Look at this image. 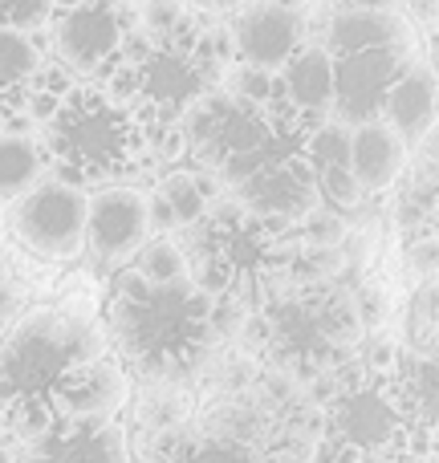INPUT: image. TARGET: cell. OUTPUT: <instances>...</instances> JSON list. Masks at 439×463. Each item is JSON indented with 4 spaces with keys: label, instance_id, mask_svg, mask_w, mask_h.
Returning <instances> with one entry per match:
<instances>
[{
    "label": "cell",
    "instance_id": "obj_1",
    "mask_svg": "<svg viewBox=\"0 0 439 463\" xmlns=\"http://www.w3.org/2000/svg\"><path fill=\"white\" fill-rule=\"evenodd\" d=\"M184 122L196 167L232 200L293 224L318 208V130L326 122L297 110L289 98L248 102L216 90Z\"/></svg>",
    "mask_w": 439,
    "mask_h": 463
},
{
    "label": "cell",
    "instance_id": "obj_2",
    "mask_svg": "<svg viewBox=\"0 0 439 463\" xmlns=\"http://www.w3.org/2000/svg\"><path fill=\"white\" fill-rule=\"evenodd\" d=\"M106 329L127 374L151 386H176L212 358L220 337V301H212L192 277L151 285L127 272L110 297Z\"/></svg>",
    "mask_w": 439,
    "mask_h": 463
},
{
    "label": "cell",
    "instance_id": "obj_3",
    "mask_svg": "<svg viewBox=\"0 0 439 463\" xmlns=\"http://www.w3.org/2000/svg\"><path fill=\"white\" fill-rule=\"evenodd\" d=\"M98 354L106 342L86 317L57 305L29 309L0 334V423L37 439L70 419V394Z\"/></svg>",
    "mask_w": 439,
    "mask_h": 463
},
{
    "label": "cell",
    "instance_id": "obj_4",
    "mask_svg": "<svg viewBox=\"0 0 439 463\" xmlns=\"http://www.w3.org/2000/svg\"><path fill=\"white\" fill-rule=\"evenodd\" d=\"M184 236L187 277L212 301L236 305L248 313L289 285L293 260L301 252L293 220L256 212L232 195L212 200L208 212Z\"/></svg>",
    "mask_w": 439,
    "mask_h": 463
},
{
    "label": "cell",
    "instance_id": "obj_5",
    "mask_svg": "<svg viewBox=\"0 0 439 463\" xmlns=\"http://www.w3.org/2000/svg\"><path fill=\"white\" fill-rule=\"evenodd\" d=\"M362 337L350 288L334 280H289L248 313V345L256 362L310 383L350 366Z\"/></svg>",
    "mask_w": 439,
    "mask_h": 463
},
{
    "label": "cell",
    "instance_id": "obj_6",
    "mask_svg": "<svg viewBox=\"0 0 439 463\" xmlns=\"http://www.w3.org/2000/svg\"><path fill=\"white\" fill-rule=\"evenodd\" d=\"M216 37L220 33L192 13L163 33H135L106 90H114L143 122H184L224 81Z\"/></svg>",
    "mask_w": 439,
    "mask_h": 463
},
{
    "label": "cell",
    "instance_id": "obj_7",
    "mask_svg": "<svg viewBox=\"0 0 439 463\" xmlns=\"http://www.w3.org/2000/svg\"><path fill=\"white\" fill-rule=\"evenodd\" d=\"M45 151L78 187H110L147 159V122L114 90L81 81L57 94L45 114Z\"/></svg>",
    "mask_w": 439,
    "mask_h": 463
},
{
    "label": "cell",
    "instance_id": "obj_8",
    "mask_svg": "<svg viewBox=\"0 0 439 463\" xmlns=\"http://www.w3.org/2000/svg\"><path fill=\"white\" fill-rule=\"evenodd\" d=\"M321 49L334 65L329 122L346 130L375 118L387 86L419 57L411 21H403L399 13H362V8H338Z\"/></svg>",
    "mask_w": 439,
    "mask_h": 463
},
{
    "label": "cell",
    "instance_id": "obj_9",
    "mask_svg": "<svg viewBox=\"0 0 439 463\" xmlns=\"http://www.w3.org/2000/svg\"><path fill=\"white\" fill-rule=\"evenodd\" d=\"M135 33V13L127 0H65L49 21L57 61L98 86L110 81Z\"/></svg>",
    "mask_w": 439,
    "mask_h": 463
},
{
    "label": "cell",
    "instance_id": "obj_10",
    "mask_svg": "<svg viewBox=\"0 0 439 463\" xmlns=\"http://www.w3.org/2000/svg\"><path fill=\"white\" fill-rule=\"evenodd\" d=\"M86 187L70 179H37L21 200H13L8 232L33 256L73 260L78 252H86Z\"/></svg>",
    "mask_w": 439,
    "mask_h": 463
},
{
    "label": "cell",
    "instance_id": "obj_11",
    "mask_svg": "<svg viewBox=\"0 0 439 463\" xmlns=\"http://www.w3.org/2000/svg\"><path fill=\"white\" fill-rule=\"evenodd\" d=\"M310 45L305 8H289L277 0H248L232 13V53L236 65L264 73H281Z\"/></svg>",
    "mask_w": 439,
    "mask_h": 463
},
{
    "label": "cell",
    "instance_id": "obj_12",
    "mask_svg": "<svg viewBox=\"0 0 439 463\" xmlns=\"http://www.w3.org/2000/svg\"><path fill=\"white\" fill-rule=\"evenodd\" d=\"M151 240V195L138 187H98L86 203V252L106 269H122Z\"/></svg>",
    "mask_w": 439,
    "mask_h": 463
},
{
    "label": "cell",
    "instance_id": "obj_13",
    "mask_svg": "<svg viewBox=\"0 0 439 463\" xmlns=\"http://www.w3.org/2000/svg\"><path fill=\"white\" fill-rule=\"evenodd\" d=\"M16 463H130L119 419H62L37 439H24Z\"/></svg>",
    "mask_w": 439,
    "mask_h": 463
},
{
    "label": "cell",
    "instance_id": "obj_14",
    "mask_svg": "<svg viewBox=\"0 0 439 463\" xmlns=\"http://www.w3.org/2000/svg\"><path fill=\"white\" fill-rule=\"evenodd\" d=\"M383 127H391L395 135L403 138V146H415L435 138V65L432 57L427 61H411L399 78L387 86L383 102H378V114H375Z\"/></svg>",
    "mask_w": 439,
    "mask_h": 463
},
{
    "label": "cell",
    "instance_id": "obj_15",
    "mask_svg": "<svg viewBox=\"0 0 439 463\" xmlns=\"http://www.w3.org/2000/svg\"><path fill=\"white\" fill-rule=\"evenodd\" d=\"M346 167L362 195H383L387 187L399 184L403 167H407V146L378 118L358 122L346 130Z\"/></svg>",
    "mask_w": 439,
    "mask_h": 463
},
{
    "label": "cell",
    "instance_id": "obj_16",
    "mask_svg": "<svg viewBox=\"0 0 439 463\" xmlns=\"http://www.w3.org/2000/svg\"><path fill=\"white\" fill-rule=\"evenodd\" d=\"M395 394H399L403 419H407L411 435L419 439V448L435 456V423H439V370H435V354H415V350H399L395 358Z\"/></svg>",
    "mask_w": 439,
    "mask_h": 463
},
{
    "label": "cell",
    "instance_id": "obj_17",
    "mask_svg": "<svg viewBox=\"0 0 439 463\" xmlns=\"http://www.w3.org/2000/svg\"><path fill=\"white\" fill-rule=\"evenodd\" d=\"M41 78V49L29 33L0 29V122H16L29 110Z\"/></svg>",
    "mask_w": 439,
    "mask_h": 463
},
{
    "label": "cell",
    "instance_id": "obj_18",
    "mask_svg": "<svg viewBox=\"0 0 439 463\" xmlns=\"http://www.w3.org/2000/svg\"><path fill=\"white\" fill-rule=\"evenodd\" d=\"M277 81H281V98H289L297 110H305L318 122H329V110H334V65H329V53L321 45H305L277 73Z\"/></svg>",
    "mask_w": 439,
    "mask_h": 463
},
{
    "label": "cell",
    "instance_id": "obj_19",
    "mask_svg": "<svg viewBox=\"0 0 439 463\" xmlns=\"http://www.w3.org/2000/svg\"><path fill=\"white\" fill-rule=\"evenodd\" d=\"M127 407V370L110 350L81 370L70 394V419H119Z\"/></svg>",
    "mask_w": 439,
    "mask_h": 463
},
{
    "label": "cell",
    "instance_id": "obj_20",
    "mask_svg": "<svg viewBox=\"0 0 439 463\" xmlns=\"http://www.w3.org/2000/svg\"><path fill=\"white\" fill-rule=\"evenodd\" d=\"M208 171H167L151 200V232H167V228H192L196 220L208 212L212 192H208Z\"/></svg>",
    "mask_w": 439,
    "mask_h": 463
},
{
    "label": "cell",
    "instance_id": "obj_21",
    "mask_svg": "<svg viewBox=\"0 0 439 463\" xmlns=\"http://www.w3.org/2000/svg\"><path fill=\"white\" fill-rule=\"evenodd\" d=\"M155 463H264L256 443H244L224 431H171L163 435V448Z\"/></svg>",
    "mask_w": 439,
    "mask_h": 463
},
{
    "label": "cell",
    "instance_id": "obj_22",
    "mask_svg": "<svg viewBox=\"0 0 439 463\" xmlns=\"http://www.w3.org/2000/svg\"><path fill=\"white\" fill-rule=\"evenodd\" d=\"M45 171V146L29 130H0V203H13Z\"/></svg>",
    "mask_w": 439,
    "mask_h": 463
},
{
    "label": "cell",
    "instance_id": "obj_23",
    "mask_svg": "<svg viewBox=\"0 0 439 463\" xmlns=\"http://www.w3.org/2000/svg\"><path fill=\"white\" fill-rule=\"evenodd\" d=\"M135 277L151 280V285H167V280H184L187 277V260H184V248L176 240H147L143 248L135 252Z\"/></svg>",
    "mask_w": 439,
    "mask_h": 463
},
{
    "label": "cell",
    "instance_id": "obj_24",
    "mask_svg": "<svg viewBox=\"0 0 439 463\" xmlns=\"http://www.w3.org/2000/svg\"><path fill=\"white\" fill-rule=\"evenodd\" d=\"M187 415H192V407H187L176 391H167V386L143 394V402H138V427L159 431V435H171V431H179V427H187Z\"/></svg>",
    "mask_w": 439,
    "mask_h": 463
},
{
    "label": "cell",
    "instance_id": "obj_25",
    "mask_svg": "<svg viewBox=\"0 0 439 463\" xmlns=\"http://www.w3.org/2000/svg\"><path fill=\"white\" fill-rule=\"evenodd\" d=\"M435 280H424L411 297V309H407V350L415 354H435Z\"/></svg>",
    "mask_w": 439,
    "mask_h": 463
},
{
    "label": "cell",
    "instance_id": "obj_26",
    "mask_svg": "<svg viewBox=\"0 0 439 463\" xmlns=\"http://www.w3.org/2000/svg\"><path fill=\"white\" fill-rule=\"evenodd\" d=\"M350 305H354V317H358L362 334H378L383 321L391 317V297H387L383 280H362V285L350 288Z\"/></svg>",
    "mask_w": 439,
    "mask_h": 463
},
{
    "label": "cell",
    "instance_id": "obj_27",
    "mask_svg": "<svg viewBox=\"0 0 439 463\" xmlns=\"http://www.w3.org/2000/svg\"><path fill=\"white\" fill-rule=\"evenodd\" d=\"M57 0H0V29L8 33H37L53 21Z\"/></svg>",
    "mask_w": 439,
    "mask_h": 463
},
{
    "label": "cell",
    "instance_id": "obj_28",
    "mask_svg": "<svg viewBox=\"0 0 439 463\" xmlns=\"http://www.w3.org/2000/svg\"><path fill=\"white\" fill-rule=\"evenodd\" d=\"M297 236H301V244H310V248H338L350 232H346L338 212H329L318 203V208H310L301 220H297Z\"/></svg>",
    "mask_w": 439,
    "mask_h": 463
},
{
    "label": "cell",
    "instance_id": "obj_29",
    "mask_svg": "<svg viewBox=\"0 0 439 463\" xmlns=\"http://www.w3.org/2000/svg\"><path fill=\"white\" fill-rule=\"evenodd\" d=\"M187 16V8L179 0H147V16H143V29L147 33H163L171 24H179Z\"/></svg>",
    "mask_w": 439,
    "mask_h": 463
},
{
    "label": "cell",
    "instance_id": "obj_30",
    "mask_svg": "<svg viewBox=\"0 0 439 463\" xmlns=\"http://www.w3.org/2000/svg\"><path fill=\"white\" fill-rule=\"evenodd\" d=\"M184 8H192V13H208V16H228V13H236L240 5H248V0H179Z\"/></svg>",
    "mask_w": 439,
    "mask_h": 463
},
{
    "label": "cell",
    "instance_id": "obj_31",
    "mask_svg": "<svg viewBox=\"0 0 439 463\" xmlns=\"http://www.w3.org/2000/svg\"><path fill=\"white\" fill-rule=\"evenodd\" d=\"M403 5L411 8V16H415V21H424L427 45H432V33H435V0H403Z\"/></svg>",
    "mask_w": 439,
    "mask_h": 463
},
{
    "label": "cell",
    "instance_id": "obj_32",
    "mask_svg": "<svg viewBox=\"0 0 439 463\" xmlns=\"http://www.w3.org/2000/svg\"><path fill=\"white\" fill-rule=\"evenodd\" d=\"M342 8H362V13H399L403 0H342Z\"/></svg>",
    "mask_w": 439,
    "mask_h": 463
},
{
    "label": "cell",
    "instance_id": "obj_33",
    "mask_svg": "<svg viewBox=\"0 0 439 463\" xmlns=\"http://www.w3.org/2000/svg\"><path fill=\"white\" fill-rule=\"evenodd\" d=\"M8 309H13V285H8V277H5V272H0V334H5Z\"/></svg>",
    "mask_w": 439,
    "mask_h": 463
},
{
    "label": "cell",
    "instance_id": "obj_34",
    "mask_svg": "<svg viewBox=\"0 0 439 463\" xmlns=\"http://www.w3.org/2000/svg\"><path fill=\"white\" fill-rule=\"evenodd\" d=\"M277 5H289V8H305L310 0H277Z\"/></svg>",
    "mask_w": 439,
    "mask_h": 463
}]
</instances>
